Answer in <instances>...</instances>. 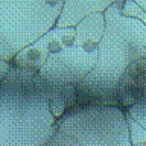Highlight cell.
Returning a JSON list of instances; mask_svg holds the SVG:
<instances>
[{"label": "cell", "instance_id": "cell-4", "mask_svg": "<svg viewBox=\"0 0 146 146\" xmlns=\"http://www.w3.org/2000/svg\"><path fill=\"white\" fill-rule=\"evenodd\" d=\"M105 32V15L98 12L76 26V38L70 47L53 55L41 68L40 75L56 84L79 85L94 68L99 46Z\"/></svg>", "mask_w": 146, "mask_h": 146}, {"label": "cell", "instance_id": "cell-3", "mask_svg": "<svg viewBox=\"0 0 146 146\" xmlns=\"http://www.w3.org/2000/svg\"><path fill=\"white\" fill-rule=\"evenodd\" d=\"M62 8L64 0H0V59L11 62L56 27Z\"/></svg>", "mask_w": 146, "mask_h": 146}, {"label": "cell", "instance_id": "cell-1", "mask_svg": "<svg viewBox=\"0 0 146 146\" xmlns=\"http://www.w3.org/2000/svg\"><path fill=\"white\" fill-rule=\"evenodd\" d=\"M105 15V32L99 46V58L90 75L78 85V104L73 110L100 99H119V84L134 61L146 58V26L140 20L123 15L114 0Z\"/></svg>", "mask_w": 146, "mask_h": 146}, {"label": "cell", "instance_id": "cell-7", "mask_svg": "<svg viewBox=\"0 0 146 146\" xmlns=\"http://www.w3.org/2000/svg\"><path fill=\"white\" fill-rule=\"evenodd\" d=\"M111 3L110 0H64V8L56 21V27H76L93 14L105 12Z\"/></svg>", "mask_w": 146, "mask_h": 146}, {"label": "cell", "instance_id": "cell-9", "mask_svg": "<svg viewBox=\"0 0 146 146\" xmlns=\"http://www.w3.org/2000/svg\"><path fill=\"white\" fill-rule=\"evenodd\" d=\"M40 72L36 70H29V68H21L12 66L11 72L8 73V76L3 81H0V84H14V85H29L34 84L35 76Z\"/></svg>", "mask_w": 146, "mask_h": 146}, {"label": "cell", "instance_id": "cell-8", "mask_svg": "<svg viewBox=\"0 0 146 146\" xmlns=\"http://www.w3.org/2000/svg\"><path fill=\"white\" fill-rule=\"evenodd\" d=\"M50 56V47H49V36L46 34L43 38L35 41L34 44L27 46L23 49L15 58L12 59V66L21 67V68H29V70L41 72V68L46 66L47 59Z\"/></svg>", "mask_w": 146, "mask_h": 146}, {"label": "cell", "instance_id": "cell-13", "mask_svg": "<svg viewBox=\"0 0 146 146\" xmlns=\"http://www.w3.org/2000/svg\"><path fill=\"white\" fill-rule=\"evenodd\" d=\"M125 111L146 129V98H143L140 102L134 104L132 107H129L128 110H125Z\"/></svg>", "mask_w": 146, "mask_h": 146}, {"label": "cell", "instance_id": "cell-10", "mask_svg": "<svg viewBox=\"0 0 146 146\" xmlns=\"http://www.w3.org/2000/svg\"><path fill=\"white\" fill-rule=\"evenodd\" d=\"M117 2L123 15L140 20L146 26V11L137 3V0H117Z\"/></svg>", "mask_w": 146, "mask_h": 146}, {"label": "cell", "instance_id": "cell-2", "mask_svg": "<svg viewBox=\"0 0 146 146\" xmlns=\"http://www.w3.org/2000/svg\"><path fill=\"white\" fill-rule=\"evenodd\" d=\"M59 128L34 84H0V146H47Z\"/></svg>", "mask_w": 146, "mask_h": 146}, {"label": "cell", "instance_id": "cell-6", "mask_svg": "<svg viewBox=\"0 0 146 146\" xmlns=\"http://www.w3.org/2000/svg\"><path fill=\"white\" fill-rule=\"evenodd\" d=\"M35 88L49 100L50 110H52L53 116L59 120L64 114L72 111L78 104V87L72 84H56V82H50L44 79L43 76L36 75L34 79Z\"/></svg>", "mask_w": 146, "mask_h": 146}, {"label": "cell", "instance_id": "cell-11", "mask_svg": "<svg viewBox=\"0 0 146 146\" xmlns=\"http://www.w3.org/2000/svg\"><path fill=\"white\" fill-rule=\"evenodd\" d=\"M126 114V122H128V129H129V139H131V145H140V143H146V129L140 125L137 120H134L129 114Z\"/></svg>", "mask_w": 146, "mask_h": 146}, {"label": "cell", "instance_id": "cell-16", "mask_svg": "<svg viewBox=\"0 0 146 146\" xmlns=\"http://www.w3.org/2000/svg\"><path fill=\"white\" fill-rule=\"evenodd\" d=\"M135 146H146V143H140V145H135Z\"/></svg>", "mask_w": 146, "mask_h": 146}, {"label": "cell", "instance_id": "cell-17", "mask_svg": "<svg viewBox=\"0 0 146 146\" xmlns=\"http://www.w3.org/2000/svg\"><path fill=\"white\" fill-rule=\"evenodd\" d=\"M145 96H146V90H145Z\"/></svg>", "mask_w": 146, "mask_h": 146}, {"label": "cell", "instance_id": "cell-15", "mask_svg": "<svg viewBox=\"0 0 146 146\" xmlns=\"http://www.w3.org/2000/svg\"><path fill=\"white\" fill-rule=\"evenodd\" d=\"M137 3H139L140 6H141V8H143L145 11H146V0H137Z\"/></svg>", "mask_w": 146, "mask_h": 146}, {"label": "cell", "instance_id": "cell-5", "mask_svg": "<svg viewBox=\"0 0 146 146\" xmlns=\"http://www.w3.org/2000/svg\"><path fill=\"white\" fill-rule=\"evenodd\" d=\"M82 146H132L125 110L117 105H87L58 120Z\"/></svg>", "mask_w": 146, "mask_h": 146}, {"label": "cell", "instance_id": "cell-12", "mask_svg": "<svg viewBox=\"0 0 146 146\" xmlns=\"http://www.w3.org/2000/svg\"><path fill=\"white\" fill-rule=\"evenodd\" d=\"M47 146H82V145L73 135H70L61 128H58L52 135V139L49 140Z\"/></svg>", "mask_w": 146, "mask_h": 146}, {"label": "cell", "instance_id": "cell-14", "mask_svg": "<svg viewBox=\"0 0 146 146\" xmlns=\"http://www.w3.org/2000/svg\"><path fill=\"white\" fill-rule=\"evenodd\" d=\"M11 68H12V62L0 59V81H3L5 78L8 76V73L11 72Z\"/></svg>", "mask_w": 146, "mask_h": 146}]
</instances>
